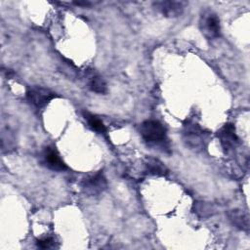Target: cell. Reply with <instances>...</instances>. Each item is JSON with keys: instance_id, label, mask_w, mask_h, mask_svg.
Masks as SVG:
<instances>
[{"instance_id": "8fae6325", "label": "cell", "mask_w": 250, "mask_h": 250, "mask_svg": "<svg viewBox=\"0 0 250 250\" xmlns=\"http://www.w3.org/2000/svg\"><path fill=\"white\" fill-rule=\"evenodd\" d=\"M83 114H84L85 120L87 121L89 127L92 130H94V131H96L97 133H100V134H105L106 128H105L104 122L100 118H98L97 116H95V115H93L92 113H89V112H84Z\"/></svg>"}, {"instance_id": "3957f363", "label": "cell", "mask_w": 250, "mask_h": 250, "mask_svg": "<svg viewBox=\"0 0 250 250\" xmlns=\"http://www.w3.org/2000/svg\"><path fill=\"white\" fill-rule=\"evenodd\" d=\"M199 25L202 34L207 39H216L221 34L220 20L214 13L203 14Z\"/></svg>"}, {"instance_id": "7a4b0ae2", "label": "cell", "mask_w": 250, "mask_h": 250, "mask_svg": "<svg viewBox=\"0 0 250 250\" xmlns=\"http://www.w3.org/2000/svg\"><path fill=\"white\" fill-rule=\"evenodd\" d=\"M56 98V94L51 90L39 86L32 87L26 92L27 101L35 107L41 108L47 105L53 99Z\"/></svg>"}, {"instance_id": "6da1fadb", "label": "cell", "mask_w": 250, "mask_h": 250, "mask_svg": "<svg viewBox=\"0 0 250 250\" xmlns=\"http://www.w3.org/2000/svg\"><path fill=\"white\" fill-rule=\"evenodd\" d=\"M141 136L143 140L148 146H163L167 141L166 129L157 120H146L141 124L140 129Z\"/></svg>"}, {"instance_id": "30bf717a", "label": "cell", "mask_w": 250, "mask_h": 250, "mask_svg": "<svg viewBox=\"0 0 250 250\" xmlns=\"http://www.w3.org/2000/svg\"><path fill=\"white\" fill-rule=\"evenodd\" d=\"M88 87L91 91L99 93V94H104L107 91L106 83L105 81L98 74H92L89 77L88 81Z\"/></svg>"}, {"instance_id": "5b68a950", "label": "cell", "mask_w": 250, "mask_h": 250, "mask_svg": "<svg viewBox=\"0 0 250 250\" xmlns=\"http://www.w3.org/2000/svg\"><path fill=\"white\" fill-rule=\"evenodd\" d=\"M153 7L166 18H177L183 14L185 3L182 1L164 0L154 2Z\"/></svg>"}, {"instance_id": "ba28073f", "label": "cell", "mask_w": 250, "mask_h": 250, "mask_svg": "<svg viewBox=\"0 0 250 250\" xmlns=\"http://www.w3.org/2000/svg\"><path fill=\"white\" fill-rule=\"evenodd\" d=\"M146 171L150 175L155 176H165L168 173L166 166L155 158H148L146 163Z\"/></svg>"}, {"instance_id": "9c48e42d", "label": "cell", "mask_w": 250, "mask_h": 250, "mask_svg": "<svg viewBox=\"0 0 250 250\" xmlns=\"http://www.w3.org/2000/svg\"><path fill=\"white\" fill-rule=\"evenodd\" d=\"M229 218L231 221V223L240 229L247 230L249 229L248 217L240 210H231L229 213Z\"/></svg>"}, {"instance_id": "7c38bea8", "label": "cell", "mask_w": 250, "mask_h": 250, "mask_svg": "<svg viewBox=\"0 0 250 250\" xmlns=\"http://www.w3.org/2000/svg\"><path fill=\"white\" fill-rule=\"evenodd\" d=\"M36 244H37V246H38L39 248H42V249H48V248H52V247H54L55 241H54V238H53V237L46 236V237H42V238L37 239Z\"/></svg>"}, {"instance_id": "52a82bcc", "label": "cell", "mask_w": 250, "mask_h": 250, "mask_svg": "<svg viewBox=\"0 0 250 250\" xmlns=\"http://www.w3.org/2000/svg\"><path fill=\"white\" fill-rule=\"evenodd\" d=\"M44 163L48 168L54 171H64L67 167L60 157L58 151L52 147H47L43 153Z\"/></svg>"}, {"instance_id": "8992f818", "label": "cell", "mask_w": 250, "mask_h": 250, "mask_svg": "<svg viewBox=\"0 0 250 250\" xmlns=\"http://www.w3.org/2000/svg\"><path fill=\"white\" fill-rule=\"evenodd\" d=\"M218 138L220 140L222 147L226 151H229V150L232 149L238 142V138H237L236 133H235L234 125L231 124V123L225 124L218 131Z\"/></svg>"}, {"instance_id": "277c9868", "label": "cell", "mask_w": 250, "mask_h": 250, "mask_svg": "<svg viewBox=\"0 0 250 250\" xmlns=\"http://www.w3.org/2000/svg\"><path fill=\"white\" fill-rule=\"evenodd\" d=\"M106 188V180L102 172H98L83 180L82 188L90 195H97Z\"/></svg>"}]
</instances>
